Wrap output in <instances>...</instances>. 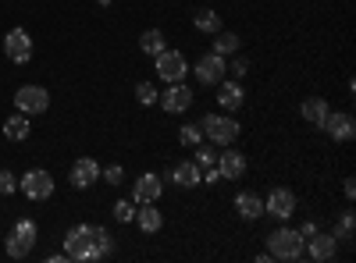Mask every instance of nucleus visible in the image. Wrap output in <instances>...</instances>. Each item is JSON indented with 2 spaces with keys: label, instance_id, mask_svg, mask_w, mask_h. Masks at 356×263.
Returning a JSON list of instances; mask_svg holds the SVG:
<instances>
[{
  "label": "nucleus",
  "instance_id": "nucleus-35",
  "mask_svg": "<svg viewBox=\"0 0 356 263\" xmlns=\"http://www.w3.org/2000/svg\"><path fill=\"white\" fill-rule=\"evenodd\" d=\"M317 231H321V228H317V221H303L300 235H303V239H310V235H317Z\"/></svg>",
  "mask_w": 356,
  "mask_h": 263
},
{
  "label": "nucleus",
  "instance_id": "nucleus-9",
  "mask_svg": "<svg viewBox=\"0 0 356 263\" xmlns=\"http://www.w3.org/2000/svg\"><path fill=\"white\" fill-rule=\"evenodd\" d=\"M225 71H228V61L221 53H203L200 61H196V82L200 85H218L221 78H225Z\"/></svg>",
  "mask_w": 356,
  "mask_h": 263
},
{
  "label": "nucleus",
  "instance_id": "nucleus-24",
  "mask_svg": "<svg viewBox=\"0 0 356 263\" xmlns=\"http://www.w3.org/2000/svg\"><path fill=\"white\" fill-rule=\"evenodd\" d=\"M164 46H168V43H164V33H161V28H146V33L139 36V50L150 53V57H157Z\"/></svg>",
  "mask_w": 356,
  "mask_h": 263
},
{
  "label": "nucleus",
  "instance_id": "nucleus-37",
  "mask_svg": "<svg viewBox=\"0 0 356 263\" xmlns=\"http://www.w3.org/2000/svg\"><path fill=\"white\" fill-rule=\"evenodd\" d=\"M100 4H104V8H111V0H100Z\"/></svg>",
  "mask_w": 356,
  "mask_h": 263
},
{
  "label": "nucleus",
  "instance_id": "nucleus-29",
  "mask_svg": "<svg viewBox=\"0 0 356 263\" xmlns=\"http://www.w3.org/2000/svg\"><path fill=\"white\" fill-rule=\"evenodd\" d=\"M114 217L122 221V224H132L136 221V203L132 199H118L114 203Z\"/></svg>",
  "mask_w": 356,
  "mask_h": 263
},
{
  "label": "nucleus",
  "instance_id": "nucleus-13",
  "mask_svg": "<svg viewBox=\"0 0 356 263\" xmlns=\"http://www.w3.org/2000/svg\"><path fill=\"white\" fill-rule=\"evenodd\" d=\"M292 210H296V196H292L289 189H275L271 196L264 199V214L275 217V221H289Z\"/></svg>",
  "mask_w": 356,
  "mask_h": 263
},
{
  "label": "nucleus",
  "instance_id": "nucleus-17",
  "mask_svg": "<svg viewBox=\"0 0 356 263\" xmlns=\"http://www.w3.org/2000/svg\"><path fill=\"white\" fill-rule=\"evenodd\" d=\"M218 103H221V110H239L243 103H246V93H243V85L239 82H228V78H221L218 82Z\"/></svg>",
  "mask_w": 356,
  "mask_h": 263
},
{
  "label": "nucleus",
  "instance_id": "nucleus-26",
  "mask_svg": "<svg viewBox=\"0 0 356 263\" xmlns=\"http://www.w3.org/2000/svg\"><path fill=\"white\" fill-rule=\"evenodd\" d=\"M193 164L203 171V167H214V160H218V150H214V146H193Z\"/></svg>",
  "mask_w": 356,
  "mask_h": 263
},
{
  "label": "nucleus",
  "instance_id": "nucleus-30",
  "mask_svg": "<svg viewBox=\"0 0 356 263\" xmlns=\"http://www.w3.org/2000/svg\"><path fill=\"white\" fill-rule=\"evenodd\" d=\"M353 231H356V217H353V210H346L342 217H339V228L332 231L335 239H353Z\"/></svg>",
  "mask_w": 356,
  "mask_h": 263
},
{
  "label": "nucleus",
  "instance_id": "nucleus-34",
  "mask_svg": "<svg viewBox=\"0 0 356 263\" xmlns=\"http://www.w3.org/2000/svg\"><path fill=\"white\" fill-rule=\"evenodd\" d=\"M228 71H232L235 78H246V75H250V57H235V61L228 65Z\"/></svg>",
  "mask_w": 356,
  "mask_h": 263
},
{
  "label": "nucleus",
  "instance_id": "nucleus-15",
  "mask_svg": "<svg viewBox=\"0 0 356 263\" xmlns=\"http://www.w3.org/2000/svg\"><path fill=\"white\" fill-rule=\"evenodd\" d=\"M324 132H328L335 142H349L353 135H356V121H353V114H332L328 110V118H324V125H321Z\"/></svg>",
  "mask_w": 356,
  "mask_h": 263
},
{
  "label": "nucleus",
  "instance_id": "nucleus-36",
  "mask_svg": "<svg viewBox=\"0 0 356 263\" xmlns=\"http://www.w3.org/2000/svg\"><path fill=\"white\" fill-rule=\"evenodd\" d=\"M342 192H346V199H353V196H356V182H353V178H346V185H342Z\"/></svg>",
  "mask_w": 356,
  "mask_h": 263
},
{
  "label": "nucleus",
  "instance_id": "nucleus-22",
  "mask_svg": "<svg viewBox=\"0 0 356 263\" xmlns=\"http://www.w3.org/2000/svg\"><path fill=\"white\" fill-rule=\"evenodd\" d=\"M193 25L200 28L203 36H218L221 33V15L211 11V8H200V11H193Z\"/></svg>",
  "mask_w": 356,
  "mask_h": 263
},
{
  "label": "nucleus",
  "instance_id": "nucleus-18",
  "mask_svg": "<svg viewBox=\"0 0 356 263\" xmlns=\"http://www.w3.org/2000/svg\"><path fill=\"white\" fill-rule=\"evenodd\" d=\"M136 224H139V231L154 235V231H161V228H164V214L154 207V203H139V210H136Z\"/></svg>",
  "mask_w": 356,
  "mask_h": 263
},
{
  "label": "nucleus",
  "instance_id": "nucleus-4",
  "mask_svg": "<svg viewBox=\"0 0 356 263\" xmlns=\"http://www.w3.org/2000/svg\"><path fill=\"white\" fill-rule=\"evenodd\" d=\"M200 128L214 146H232L235 139H239V121L228 118V114H207V118L200 121Z\"/></svg>",
  "mask_w": 356,
  "mask_h": 263
},
{
  "label": "nucleus",
  "instance_id": "nucleus-31",
  "mask_svg": "<svg viewBox=\"0 0 356 263\" xmlns=\"http://www.w3.org/2000/svg\"><path fill=\"white\" fill-rule=\"evenodd\" d=\"M178 142H182V146H200V142H203V128H200V125H182V132H178Z\"/></svg>",
  "mask_w": 356,
  "mask_h": 263
},
{
  "label": "nucleus",
  "instance_id": "nucleus-10",
  "mask_svg": "<svg viewBox=\"0 0 356 263\" xmlns=\"http://www.w3.org/2000/svg\"><path fill=\"white\" fill-rule=\"evenodd\" d=\"M193 90L189 85H182V82H171L168 90H164V96H157V103L164 107V114H186L189 107H193Z\"/></svg>",
  "mask_w": 356,
  "mask_h": 263
},
{
  "label": "nucleus",
  "instance_id": "nucleus-23",
  "mask_svg": "<svg viewBox=\"0 0 356 263\" xmlns=\"http://www.w3.org/2000/svg\"><path fill=\"white\" fill-rule=\"evenodd\" d=\"M4 135L11 142H25L29 135H33V121H29V114H15V118L4 121Z\"/></svg>",
  "mask_w": 356,
  "mask_h": 263
},
{
  "label": "nucleus",
  "instance_id": "nucleus-3",
  "mask_svg": "<svg viewBox=\"0 0 356 263\" xmlns=\"http://www.w3.org/2000/svg\"><path fill=\"white\" fill-rule=\"evenodd\" d=\"M36 239H40L36 221H33V217H22V221L8 231V256H11V260H25L29 253H33Z\"/></svg>",
  "mask_w": 356,
  "mask_h": 263
},
{
  "label": "nucleus",
  "instance_id": "nucleus-12",
  "mask_svg": "<svg viewBox=\"0 0 356 263\" xmlns=\"http://www.w3.org/2000/svg\"><path fill=\"white\" fill-rule=\"evenodd\" d=\"M214 167H218V174H221L225 182H239L243 174H246V157L239 150H228V146H225V153H218Z\"/></svg>",
  "mask_w": 356,
  "mask_h": 263
},
{
  "label": "nucleus",
  "instance_id": "nucleus-19",
  "mask_svg": "<svg viewBox=\"0 0 356 263\" xmlns=\"http://www.w3.org/2000/svg\"><path fill=\"white\" fill-rule=\"evenodd\" d=\"M235 210H239L243 221H260L264 217V199L253 196V192H239L235 196Z\"/></svg>",
  "mask_w": 356,
  "mask_h": 263
},
{
  "label": "nucleus",
  "instance_id": "nucleus-7",
  "mask_svg": "<svg viewBox=\"0 0 356 263\" xmlns=\"http://www.w3.org/2000/svg\"><path fill=\"white\" fill-rule=\"evenodd\" d=\"M15 107L18 114H47L50 110V93L43 85H22L15 93Z\"/></svg>",
  "mask_w": 356,
  "mask_h": 263
},
{
  "label": "nucleus",
  "instance_id": "nucleus-21",
  "mask_svg": "<svg viewBox=\"0 0 356 263\" xmlns=\"http://www.w3.org/2000/svg\"><path fill=\"white\" fill-rule=\"evenodd\" d=\"M328 100H321V96H310V100H303V107H300V114L307 118V125H324V118H328Z\"/></svg>",
  "mask_w": 356,
  "mask_h": 263
},
{
  "label": "nucleus",
  "instance_id": "nucleus-28",
  "mask_svg": "<svg viewBox=\"0 0 356 263\" xmlns=\"http://www.w3.org/2000/svg\"><path fill=\"white\" fill-rule=\"evenodd\" d=\"M93 246H97V253H100V260L114 249V239H111V231L107 228H93Z\"/></svg>",
  "mask_w": 356,
  "mask_h": 263
},
{
  "label": "nucleus",
  "instance_id": "nucleus-14",
  "mask_svg": "<svg viewBox=\"0 0 356 263\" xmlns=\"http://www.w3.org/2000/svg\"><path fill=\"white\" fill-rule=\"evenodd\" d=\"M164 196V178H157V174H143V178L132 182V203L139 207V203H157Z\"/></svg>",
  "mask_w": 356,
  "mask_h": 263
},
{
  "label": "nucleus",
  "instance_id": "nucleus-25",
  "mask_svg": "<svg viewBox=\"0 0 356 263\" xmlns=\"http://www.w3.org/2000/svg\"><path fill=\"white\" fill-rule=\"evenodd\" d=\"M214 53H221V57H228V53H239V36L235 33H218V40H214Z\"/></svg>",
  "mask_w": 356,
  "mask_h": 263
},
{
  "label": "nucleus",
  "instance_id": "nucleus-8",
  "mask_svg": "<svg viewBox=\"0 0 356 263\" xmlns=\"http://www.w3.org/2000/svg\"><path fill=\"white\" fill-rule=\"evenodd\" d=\"M4 53L11 65H29L33 61V36L25 33V28H11L4 36Z\"/></svg>",
  "mask_w": 356,
  "mask_h": 263
},
{
  "label": "nucleus",
  "instance_id": "nucleus-16",
  "mask_svg": "<svg viewBox=\"0 0 356 263\" xmlns=\"http://www.w3.org/2000/svg\"><path fill=\"white\" fill-rule=\"evenodd\" d=\"M100 182V164L93 157H82L72 164V185L75 189H89V185H97Z\"/></svg>",
  "mask_w": 356,
  "mask_h": 263
},
{
  "label": "nucleus",
  "instance_id": "nucleus-2",
  "mask_svg": "<svg viewBox=\"0 0 356 263\" xmlns=\"http://www.w3.org/2000/svg\"><path fill=\"white\" fill-rule=\"evenodd\" d=\"M303 242L307 239L296 228H278V231L267 235V253H271V260L292 263V260H303Z\"/></svg>",
  "mask_w": 356,
  "mask_h": 263
},
{
  "label": "nucleus",
  "instance_id": "nucleus-32",
  "mask_svg": "<svg viewBox=\"0 0 356 263\" xmlns=\"http://www.w3.org/2000/svg\"><path fill=\"white\" fill-rule=\"evenodd\" d=\"M11 192H18V178H15L11 171L0 167V196H11Z\"/></svg>",
  "mask_w": 356,
  "mask_h": 263
},
{
  "label": "nucleus",
  "instance_id": "nucleus-1",
  "mask_svg": "<svg viewBox=\"0 0 356 263\" xmlns=\"http://www.w3.org/2000/svg\"><path fill=\"white\" fill-rule=\"evenodd\" d=\"M65 260H79V263H97L100 253L93 246V224H75L65 235Z\"/></svg>",
  "mask_w": 356,
  "mask_h": 263
},
{
  "label": "nucleus",
  "instance_id": "nucleus-5",
  "mask_svg": "<svg viewBox=\"0 0 356 263\" xmlns=\"http://www.w3.org/2000/svg\"><path fill=\"white\" fill-rule=\"evenodd\" d=\"M18 189H22V196H29L33 203H40V199H50V196H54V178H50V171L33 167V171H25L22 178H18Z\"/></svg>",
  "mask_w": 356,
  "mask_h": 263
},
{
  "label": "nucleus",
  "instance_id": "nucleus-6",
  "mask_svg": "<svg viewBox=\"0 0 356 263\" xmlns=\"http://www.w3.org/2000/svg\"><path fill=\"white\" fill-rule=\"evenodd\" d=\"M154 68H157V75L171 85V82H182L186 78V71H189V65H186V57L178 53V50H161L157 57H154Z\"/></svg>",
  "mask_w": 356,
  "mask_h": 263
},
{
  "label": "nucleus",
  "instance_id": "nucleus-27",
  "mask_svg": "<svg viewBox=\"0 0 356 263\" xmlns=\"http://www.w3.org/2000/svg\"><path fill=\"white\" fill-rule=\"evenodd\" d=\"M157 96H161V93H157V85H154V82H139V85H136V100H139L143 107H154Z\"/></svg>",
  "mask_w": 356,
  "mask_h": 263
},
{
  "label": "nucleus",
  "instance_id": "nucleus-11",
  "mask_svg": "<svg viewBox=\"0 0 356 263\" xmlns=\"http://www.w3.org/2000/svg\"><path fill=\"white\" fill-rule=\"evenodd\" d=\"M303 246H307V256H310L314 263H328V260H335V253H339V239L332 235V231H317V235H310Z\"/></svg>",
  "mask_w": 356,
  "mask_h": 263
},
{
  "label": "nucleus",
  "instance_id": "nucleus-33",
  "mask_svg": "<svg viewBox=\"0 0 356 263\" xmlns=\"http://www.w3.org/2000/svg\"><path fill=\"white\" fill-rule=\"evenodd\" d=\"M100 174L107 178V185H122V178H125V167L111 164V167H100Z\"/></svg>",
  "mask_w": 356,
  "mask_h": 263
},
{
  "label": "nucleus",
  "instance_id": "nucleus-20",
  "mask_svg": "<svg viewBox=\"0 0 356 263\" xmlns=\"http://www.w3.org/2000/svg\"><path fill=\"white\" fill-rule=\"evenodd\" d=\"M200 178H203V171H200L193 160L175 164V171H171V182H175L178 189H193V185H200Z\"/></svg>",
  "mask_w": 356,
  "mask_h": 263
}]
</instances>
